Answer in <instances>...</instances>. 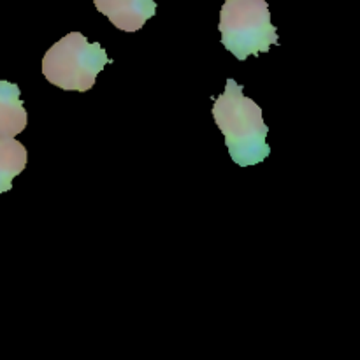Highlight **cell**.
<instances>
[{
	"mask_svg": "<svg viewBox=\"0 0 360 360\" xmlns=\"http://www.w3.org/2000/svg\"><path fill=\"white\" fill-rule=\"evenodd\" d=\"M28 116L20 98V86L0 81V137H14L27 129Z\"/></svg>",
	"mask_w": 360,
	"mask_h": 360,
	"instance_id": "cell-5",
	"label": "cell"
},
{
	"mask_svg": "<svg viewBox=\"0 0 360 360\" xmlns=\"http://www.w3.org/2000/svg\"><path fill=\"white\" fill-rule=\"evenodd\" d=\"M27 148L14 137H0V193L13 188V179L27 167Z\"/></svg>",
	"mask_w": 360,
	"mask_h": 360,
	"instance_id": "cell-6",
	"label": "cell"
},
{
	"mask_svg": "<svg viewBox=\"0 0 360 360\" xmlns=\"http://www.w3.org/2000/svg\"><path fill=\"white\" fill-rule=\"evenodd\" d=\"M218 30L224 46L238 60L267 53L271 44H278L266 0H225Z\"/></svg>",
	"mask_w": 360,
	"mask_h": 360,
	"instance_id": "cell-3",
	"label": "cell"
},
{
	"mask_svg": "<svg viewBox=\"0 0 360 360\" xmlns=\"http://www.w3.org/2000/svg\"><path fill=\"white\" fill-rule=\"evenodd\" d=\"M213 116L234 164L248 167L269 157L271 148L266 143L269 127L264 123L262 108L245 97L243 86L232 77L227 79L224 94L214 98Z\"/></svg>",
	"mask_w": 360,
	"mask_h": 360,
	"instance_id": "cell-1",
	"label": "cell"
},
{
	"mask_svg": "<svg viewBox=\"0 0 360 360\" xmlns=\"http://www.w3.org/2000/svg\"><path fill=\"white\" fill-rule=\"evenodd\" d=\"M94 2L95 7L123 32L141 30L144 23L157 13V4L153 0H94Z\"/></svg>",
	"mask_w": 360,
	"mask_h": 360,
	"instance_id": "cell-4",
	"label": "cell"
},
{
	"mask_svg": "<svg viewBox=\"0 0 360 360\" xmlns=\"http://www.w3.org/2000/svg\"><path fill=\"white\" fill-rule=\"evenodd\" d=\"M112 60L98 42H88L79 32H70L51 46L42 58V74L55 86L69 91H88L97 74Z\"/></svg>",
	"mask_w": 360,
	"mask_h": 360,
	"instance_id": "cell-2",
	"label": "cell"
}]
</instances>
